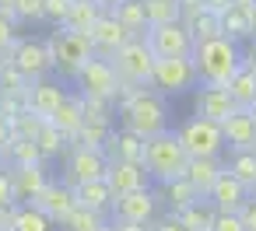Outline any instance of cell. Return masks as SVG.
Segmentation results:
<instances>
[{
    "label": "cell",
    "mask_w": 256,
    "mask_h": 231,
    "mask_svg": "<svg viewBox=\"0 0 256 231\" xmlns=\"http://www.w3.org/2000/svg\"><path fill=\"white\" fill-rule=\"evenodd\" d=\"M67 98V91L60 88V81H32L28 84V91H25V112H32V116H39V119H50L56 109H60V102Z\"/></svg>",
    "instance_id": "13"
},
{
    "label": "cell",
    "mask_w": 256,
    "mask_h": 231,
    "mask_svg": "<svg viewBox=\"0 0 256 231\" xmlns=\"http://www.w3.org/2000/svg\"><path fill=\"white\" fill-rule=\"evenodd\" d=\"M106 168H109V161H106L102 151H81V147H74V154L67 161V179L64 182L70 189H78L84 182H102L106 179Z\"/></svg>",
    "instance_id": "12"
},
{
    "label": "cell",
    "mask_w": 256,
    "mask_h": 231,
    "mask_svg": "<svg viewBox=\"0 0 256 231\" xmlns=\"http://www.w3.org/2000/svg\"><path fill=\"white\" fill-rule=\"evenodd\" d=\"M11 189H14V203H36L39 193L50 186V175H46V165H25V168H11Z\"/></svg>",
    "instance_id": "15"
},
{
    "label": "cell",
    "mask_w": 256,
    "mask_h": 231,
    "mask_svg": "<svg viewBox=\"0 0 256 231\" xmlns=\"http://www.w3.org/2000/svg\"><path fill=\"white\" fill-rule=\"evenodd\" d=\"M249 119H252V130H256V105L249 109Z\"/></svg>",
    "instance_id": "55"
},
{
    "label": "cell",
    "mask_w": 256,
    "mask_h": 231,
    "mask_svg": "<svg viewBox=\"0 0 256 231\" xmlns=\"http://www.w3.org/2000/svg\"><path fill=\"white\" fill-rule=\"evenodd\" d=\"M224 172L232 179H238L246 189H252V182H256V151H232V161L224 165Z\"/></svg>",
    "instance_id": "33"
},
{
    "label": "cell",
    "mask_w": 256,
    "mask_h": 231,
    "mask_svg": "<svg viewBox=\"0 0 256 231\" xmlns=\"http://www.w3.org/2000/svg\"><path fill=\"white\" fill-rule=\"evenodd\" d=\"M106 228V217L102 214H92L84 207H74L64 221V231H102Z\"/></svg>",
    "instance_id": "39"
},
{
    "label": "cell",
    "mask_w": 256,
    "mask_h": 231,
    "mask_svg": "<svg viewBox=\"0 0 256 231\" xmlns=\"http://www.w3.org/2000/svg\"><path fill=\"white\" fill-rule=\"evenodd\" d=\"M36 210H42L53 224H64L67 221V214L78 207V200H74V189L67 186V182H50L42 193H39V200L32 203Z\"/></svg>",
    "instance_id": "16"
},
{
    "label": "cell",
    "mask_w": 256,
    "mask_h": 231,
    "mask_svg": "<svg viewBox=\"0 0 256 231\" xmlns=\"http://www.w3.org/2000/svg\"><path fill=\"white\" fill-rule=\"evenodd\" d=\"M102 231H112V224H106V228H102Z\"/></svg>",
    "instance_id": "57"
},
{
    "label": "cell",
    "mask_w": 256,
    "mask_h": 231,
    "mask_svg": "<svg viewBox=\"0 0 256 231\" xmlns=\"http://www.w3.org/2000/svg\"><path fill=\"white\" fill-rule=\"evenodd\" d=\"M242 67H246V70H252V74H256V42H252V46H249V49H246V53H242Z\"/></svg>",
    "instance_id": "48"
},
{
    "label": "cell",
    "mask_w": 256,
    "mask_h": 231,
    "mask_svg": "<svg viewBox=\"0 0 256 231\" xmlns=\"http://www.w3.org/2000/svg\"><path fill=\"white\" fill-rule=\"evenodd\" d=\"M232 7H238V11H246V14H252V11H256V0H232Z\"/></svg>",
    "instance_id": "51"
},
{
    "label": "cell",
    "mask_w": 256,
    "mask_h": 231,
    "mask_svg": "<svg viewBox=\"0 0 256 231\" xmlns=\"http://www.w3.org/2000/svg\"><path fill=\"white\" fill-rule=\"evenodd\" d=\"M154 193L151 189H137V193H126V196H116L112 200V217L116 221H130V224H148L154 217Z\"/></svg>",
    "instance_id": "14"
},
{
    "label": "cell",
    "mask_w": 256,
    "mask_h": 231,
    "mask_svg": "<svg viewBox=\"0 0 256 231\" xmlns=\"http://www.w3.org/2000/svg\"><path fill=\"white\" fill-rule=\"evenodd\" d=\"M36 147H39L42 161H50V158H60V154L67 151V137H60L50 123H42V130L36 133Z\"/></svg>",
    "instance_id": "35"
},
{
    "label": "cell",
    "mask_w": 256,
    "mask_h": 231,
    "mask_svg": "<svg viewBox=\"0 0 256 231\" xmlns=\"http://www.w3.org/2000/svg\"><path fill=\"white\" fill-rule=\"evenodd\" d=\"M0 63H4V60H0Z\"/></svg>",
    "instance_id": "59"
},
{
    "label": "cell",
    "mask_w": 256,
    "mask_h": 231,
    "mask_svg": "<svg viewBox=\"0 0 256 231\" xmlns=\"http://www.w3.org/2000/svg\"><path fill=\"white\" fill-rule=\"evenodd\" d=\"M151 231H186V228L179 224V217H176V214H168V217H162V221H158Z\"/></svg>",
    "instance_id": "46"
},
{
    "label": "cell",
    "mask_w": 256,
    "mask_h": 231,
    "mask_svg": "<svg viewBox=\"0 0 256 231\" xmlns=\"http://www.w3.org/2000/svg\"><path fill=\"white\" fill-rule=\"evenodd\" d=\"M0 168H4V154H0Z\"/></svg>",
    "instance_id": "58"
},
{
    "label": "cell",
    "mask_w": 256,
    "mask_h": 231,
    "mask_svg": "<svg viewBox=\"0 0 256 231\" xmlns=\"http://www.w3.org/2000/svg\"><path fill=\"white\" fill-rule=\"evenodd\" d=\"M179 18H182L179 0H144V21H148V28H154V25H176Z\"/></svg>",
    "instance_id": "31"
},
{
    "label": "cell",
    "mask_w": 256,
    "mask_h": 231,
    "mask_svg": "<svg viewBox=\"0 0 256 231\" xmlns=\"http://www.w3.org/2000/svg\"><path fill=\"white\" fill-rule=\"evenodd\" d=\"M95 4H98V7H102V11H112V7H116V4H120V0H95Z\"/></svg>",
    "instance_id": "53"
},
{
    "label": "cell",
    "mask_w": 256,
    "mask_h": 231,
    "mask_svg": "<svg viewBox=\"0 0 256 231\" xmlns=\"http://www.w3.org/2000/svg\"><path fill=\"white\" fill-rule=\"evenodd\" d=\"M218 25H221V39H228V42H242V39H252L249 35V14L246 11H238V7H228V11H221L218 14Z\"/></svg>",
    "instance_id": "29"
},
{
    "label": "cell",
    "mask_w": 256,
    "mask_h": 231,
    "mask_svg": "<svg viewBox=\"0 0 256 231\" xmlns=\"http://www.w3.org/2000/svg\"><path fill=\"white\" fill-rule=\"evenodd\" d=\"M70 4L74 0H42V18L56 21V28H60L67 21V14H70Z\"/></svg>",
    "instance_id": "41"
},
{
    "label": "cell",
    "mask_w": 256,
    "mask_h": 231,
    "mask_svg": "<svg viewBox=\"0 0 256 231\" xmlns=\"http://www.w3.org/2000/svg\"><path fill=\"white\" fill-rule=\"evenodd\" d=\"M130 35H140V32H148V21H144V0H120V4L109 11Z\"/></svg>",
    "instance_id": "28"
},
{
    "label": "cell",
    "mask_w": 256,
    "mask_h": 231,
    "mask_svg": "<svg viewBox=\"0 0 256 231\" xmlns=\"http://www.w3.org/2000/svg\"><path fill=\"white\" fill-rule=\"evenodd\" d=\"M120 116H123V130H130L140 140H151V137L168 130V105L151 88L123 91L120 95Z\"/></svg>",
    "instance_id": "1"
},
{
    "label": "cell",
    "mask_w": 256,
    "mask_h": 231,
    "mask_svg": "<svg viewBox=\"0 0 256 231\" xmlns=\"http://www.w3.org/2000/svg\"><path fill=\"white\" fill-rule=\"evenodd\" d=\"M14 42H18V35H14V14H0V53H11Z\"/></svg>",
    "instance_id": "42"
},
{
    "label": "cell",
    "mask_w": 256,
    "mask_h": 231,
    "mask_svg": "<svg viewBox=\"0 0 256 231\" xmlns=\"http://www.w3.org/2000/svg\"><path fill=\"white\" fill-rule=\"evenodd\" d=\"M106 161H123V165H144V140L134 137L130 130H112L106 147H102Z\"/></svg>",
    "instance_id": "20"
},
{
    "label": "cell",
    "mask_w": 256,
    "mask_h": 231,
    "mask_svg": "<svg viewBox=\"0 0 256 231\" xmlns=\"http://www.w3.org/2000/svg\"><path fill=\"white\" fill-rule=\"evenodd\" d=\"M249 35H252V42H256V11L249 14Z\"/></svg>",
    "instance_id": "54"
},
{
    "label": "cell",
    "mask_w": 256,
    "mask_h": 231,
    "mask_svg": "<svg viewBox=\"0 0 256 231\" xmlns=\"http://www.w3.org/2000/svg\"><path fill=\"white\" fill-rule=\"evenodd\" d=\"M162 200L168 203L172 214H182L186 207H193V203L204 200V196H196V189H193L186 179H176V182H165V186H162Z\"/></svg>",
    "instance_id": "30"
},
{
    "label": "cell",
    "mask_w": 256,
    "mask_h": 231,
    "mask_svg": "<svg viewBox=\"0 0 256 231\" xmlns=\"http://www.w3.org/2000/svg\"><path fill=\"white\" fill-rule=\"evenodd\" d=\"M207 200H210V207H214L218 214H238V210H242V203L249 200V189H246L238 179H232L228 172H221V175H218V182L210 186Z\"/></svg>",
    "instance_id": "18"
},
{
    "label": "cell",
    "mask_w": 256,
    "mask_h": 231,
    "mask_svg": "<svg viewBox=\"0 0 256 231\" xmlns=\"http://www.w3.org/2000/svg\"><path fill=\"white\" fill-rule=\"evenodd\" d=\"M144 42H148V49L154 53V60H182V56H190L193 46H196L193 35H190V28H186L182 21L148 28V32H144Z\"/></svg>",
    "instance_id": "7"
},
{
    "label": "cell",
    "mask_w": 256,
    "mask_h": 231,
    "mask_svg": "<svg viewBox=\"0 0 256 231\" xmlns=\"http://www.w3.org/2000/svg\"><path fill=\"white\" fill-rule=\"evenodd\" d=\"M28 77H22L11 63H0V95L4 98H25V91H28Z\"/></svg>",
    "instance_id": "37"
},
{
    "label": "cell",
    "mask_w": 256,
    "mask_h": 231,
    "mask_svg": "<svg viewBox=\"0 0 256 231\" xmlns=\"http://www.w3.org/2000/svg\"><path fill=\"white\" fill-rule=\"evenodd\" d=\"M88 39H92V53H95L98 60H112V56H116L134 35H130V32L109 14V11H106V14L95 21V28L88 32Z\"/></svg>",
    "instance_id": "11"
},
{
    "label": "cell",
    "mask_w": 256,
    "mask_h": 231,
    "mask_svg": "<svg viewBox=\"0 0 256 231\" xmlns=\"http://www.w3.org/2000/svg\"><path fill=\"white\" fill-rule=\"evenodd\" d=\"M106 186L116 196H126V193H137V189H148V172L144 165H123V161H109L106 168Z\"/></svg>",
    "instance_id": "19"
},
{
    "label": "cell",
    "mask_w": 256,
    "mask_h": 231,
    "mask_svg": "<svg viewBox=\"0 0 256 231\" xmlns=\"http://www.w3.org/2000/svg\"><path fill=\"white\" fill-rule=\"evenodd\" d=\"M8 147H11V130H8L4 119H0V154H8Z\"/></svg>",
    "instance_id": "49"
},
{
    "label": "cell",
    "mask_w": 256,
    "mask_h": 231,
    "mask_svg": "<svg viewBox=\"0 0 256 231\" xmlns=\"http://www.w3.org/2000/svg\"><path fill=\"white\" fill-rule=\"evenodd\" d=\"M214 207H210V200H196L193 207H186L182 214H176L179 217V224L186 228V231H210V224H214Z\"/></svg>",
    "instance_id": "32"
},
{
    "label": "cell",
    "mask_w": 256,
    "mask_h": 231,
    "mask_svg": "<svg viewBox=\"0 0 256 231\" xmlns=\"http://www.w3.org/2000/svg\"><path fill=\"white\" fill-rule=\"evenodd\" d=\"M0 207H18V203H14V189H11V172H8V165L0 168Z\"/></svg>",
    "instance_id": "44"
},
{
    "label": "cell",
    "mask_w": 256,
    "mask_h": 231,
    "mask_svg": "<svg viewBox=\"0 0 256 231\" xmlns=\"http://www.w3.org/2000/svg\"><path fill=\"white\" fill-rule=\"evenodd\" d=\"M190 63L196 70V81L210 84V88H224L238 70H242V49L228 39H207V42H196L193 53H190Z\"/></svg>",
    "instance_id": "2"
},
{
    "label": "cell",
    "mask_w": 256,
    "mask_h": 231,
    "mask_svg": "<svg viewBox=\"0 0 256 231\" xmlns=\"http://www.w3.org/2000/svg\"><path fill=\"white\" fill-rule=\"evenodd\" d=\"M4 158H11V168L46 165V161H42V154H39V147H36V140H11V147H8V154H4Z\"/></svg>",
    "instance_id": "36"
},
{
    "label": "cell",
    "mask_w": 256,
    "mask_h": 231,
    "mask_svg": "<svg viewBox=\"0 0 256 231\" xmlns=\"http://www.w3.org/2000/svg\"><path fill=\"white\" fill-rule=\"evenodd\" d=\"M60 137H67V144L74 140V133L81 130V123H84V112H81V95H67L64 102H60V109L46 119Z\"/></svg>",
    "instance_id": "23"
},
{
    "label": "cell",
    "mask_w": 256,
    "mask_h": 231,
    "mask_svg": "<svg viewBox=\"0 0 256 231\" xmlns=\"http://www.w3.org/2000/svg\"><path fill=\"white\" fill-rule=\"evenodd\" d=\"M112 70H116V81H120V95L123 91H134V88H144L151 84V70H154V53L148 49L144 35H134L112 60Z\"/></svg>",
    "instance_id": "4"
},
{
    "label": "cell",
    "mask_w": 256,
    "mask_h": 231,
    "mask_svg": "<svg viewBox=\"0 0 256 231\" xmlns=\"http://www.w3.org/2000/svg\"><path fill=\"white\" fill-rule=\"evenodd\" d=\"M204 7H207V11H214V14H221V11H228V7H232V0H204Z\"/></svg>",
    "instance_id": "50"
},
{
    "label": "cell",
    "mask_w": 256,
    "mask_h": 231,
    "mask_svg": "<svg viewBox=\"0 0 256 231\" xmlns=\"http://www.w3.org/2000/svg\"><path fill=\"white\" fill-rule=\"evenodd\" d=\"M249 200H256V182H252V189H249Z\"/></svg>",
    "instance_id": "56"
},
{
    "label": "cell",
    "mask_w": 256,
    "mask_h": 231,
    "mask_svg": "<svg viewBox=\"0 0 256 231\" xmlns=\"http://www.w3.org/2000/svg\"><path fill=\"white\" fill-rule=\"evenodd\" d=\"M112 231H151L148 224H130V221H112Z\"/></svg>",
    "instance_id": "47"
},
{
    "label": "cell",
    "mask_w": 256,
    "mask_h": 231,
    "mask_svg": "<svg viewBox=\"0 0 256 231\" xmlns=\"http://www.w3.org/2000/svg\"><path fill=\"white\" fill-rule=\"evenodd\" d=\"M221 172H224L221 158H190V161H186L182 179L196 189V196H204V200H207V193H210V186L218 182V175H221Z\"/></svg>",
    "instance_id": "22"
},
{
    "label": "cell",
    "mask_w": 256,
    "mask_h": 231,
    "mask_svg": "<svg viewBox=\"0 0 256 231\" xmlns=\"http://www.w3.org/2000/svg\"><path fill=\"white\" fill-rule=\"evenodd\" d=\"M224 91H228V98H232V105H235V109L249 112V109L256 105V74L242 67V70L224 84Z\"/></svg>",
    "instance_id": "26"
},
{
    "label": "cell",
    "mask_w": 256,
    "mask_h": 231,
    "mask_svg": "<svg viewBox=\"0 0 256 231\" xmlns=\"http://www.w3.org/2000/svg\"><path fill=\"white\" fill-rule=\"evenodd\" d=\"M193 42H207V39H218L221 35V25H218V14L214 11H200L193 21H186Z\"/></svg>",
    "instance_id": "38"
},
{
    "label": "cell",
    "mask_w": 256,
    "mask_h": 231,
    "mask_svg": "<svg viewBox=\"0 0 256 231\" xmlns=\"http://www.w3.org/2000/svg\"><path fill=\"white\" fill-rule=\"evenodd\" d=\"M221 137H224V147H232V151H256V130H252L249 112H242V109H235L221 123Z\"/></svg>",
    "instance_id": "21"
},
{
    "label": "cell",
    "mask_w": 256,
    "mask_h": 231,
    "mask_svg": "<svg viewBox=\"0 0 256 231\" xmlns=\"http://www.w3.org/2000/svg\"><path fill=\"white\" fill-rule=\"evenodd\" d=\"M74 200H78V207H84V210H92V214H112V193H109V186H106V179L102 182H84V186H78L74 189Z\"/></svg>",
    "instance_id": "24"
},
{
    "label": "cell",
    "mask_w": 256,
    "mask_h": 231,
    "mask_svg": "<svg viewBox=\"0 0 256 231\" xmlns=\"http://www.w3.org/2000/svg\"><path fill=\"white\" fill-rule=\"evenodd\" d=\"M14 21H42V0H14Z\"/></svg>",
    "instance_id": "40"
},
{
    "label": "cell",
    "mask_w": 256,
    "mask_h": 231,
    "mask_svg": "<svg viewBox=\"0 0 256 231\" xmlns=\"http://www.w3.org/2000/svg\"><path fill=\"white\" fill-rule=\"evenodd\" d=\"M186 161L190 158H186V151H182V144H179L176 133L165 130V133L144 140V172H148V179H158L162 186L176 182V179H182Z\"/></svg>",
    "instance_id": "3"
},
{
    "label": "cell",
    "mask_w": 256,
    "mask_h": 231,
    "mask_svg": "<svg viewBox=\"0 0 256 231\" xmlns=\"http://www.w3.org/2000/svg\"><path fill=\"white\" fill-rule=\"evenodd\" d=\"M8 63H11L22 77H28V81H42V77L53 70L42 39H18V42L11 46V60H8Z\"/></svg>",
    "instance_id": "10"
},
{
    "label": "cell",
    "mask_w": 256,
    "mask_h": 231,
    "mask_svg": "<svg viewBox=\"0 0 256 231\" xmlns=\"http://www.w3.org/2000/svg\"><path fill=\"white\" fill-rule=\"evenodd\" d=\"M210 231H246V228H242L238 214H214V224H210Z\"/></svg>",
    "instance_id": "43"
},
{
    "label": "cell",
    "mask_w": 256,
    "mask_h": 231,
    "mask_svg": "<svg viewBox=\"0 0 256 231\" xmlns=\"http://www.w3.org/2000/svg\"><path fill=\"white\" fill-rule=\"evenodd\" d=\"M78 88H81V98H98V102H116L120 98V81H116V70L109 60H98L92 56L81 70H78Z\"/></svg>",
    "instance_id": "8"
},
{
    "label": "cell",
    "mask_w": 256,
    "mask_h": 231,
    "mask_svg": "<svg viewBox=\"0 0 256 231\" xmlns=\"http://www.w3.org/2000/svg\"><path fill=\"white\" fill-rule=\"evenodd\" d=\"M8 231H56V224L42 210H36L32 203H18L11 210V228Z\"/></svg>",
    "instance_id": "27"
},
{
    "label": "cell",
    "mask_w": 256,
    "mask_h": 231,
    "mask_svg": "<svg viewBox=\"0 0 256 231\" xmlns=\"http://www.w3.org/2000/svg\"><path fill=\"white\" fill-rule=\"evenodd\" d=\"M42 46H46V53H50V67L60 70V77H67V81H74L78 70L95 56L88 35H74V32H60V28H56Z\"/></svg>",
    "instance_id": "5"
},
{
    "label": "cell",
    "mask_w": 256,
    "mask_h": 231,
    "mask_svg": "<svg viewBox=\"0 0 256 231\" xmlns=\"http://www.w3.org/2000/svg\"><path fill=\"white\" fill-rule=\"evenodd\" d=\"M11 7H14V0H0V14H14Z\"/></svg>",
    "instance_id": "52"
},
{
    "label": "cell",
    "mask_w": 256,
    "mask_h": 231,
    "mask_svg": "<svg viewBox=\"0 0 256 231\" xmlns=\"http://www.w3.org/2000/svg\"><path fill=\"white\" fill-rule=\"evenodd\" d=\"M102 14H106V11L95 4V0H74V4H70V14H67V21H64V32L88 35Z\"/></svg>",
    "instance_id": "25"
},
{
    "label": "cell",
    "mask_w": 256,
    "mask_h": 231,
    "mask_svg": "<svg viewBox=\"0 0 256 231\" xmlns=\"http://www.w3.org/2000/svg\"><path fill=\"white\" fill-rule=\"evenodd\" d=\"M193 109H196V119H207V123H218V126L235 112L228 91H224V88H210V84H204V88L193 95Z\"/></svg>",
    "instance_id": "17"
},
{
    "label": "cell",
    "mask_w": 256,
    "mask_h": 231,
    "mask_svg": "<svg viewBox=\"0 0 256 231\" xmlns=\"http://www.w3.org/2000/svg\"><path fill=\"white\" fill-rule=\"evenodd\" d=\"M109 133H112L109 123H81V130L74 133V144L81 151H102L106 140H109Z\"/></svg>",
    "instance_id": "34"
},
{
    "label": "cell",
    "mask_w": 256,
    "mask_h": 231,
    "mask_svg": "<svg viewBox=\"0 0 256 231\" xmlns=\"http://www.w3.org/2000/svg\"><path fill=\"white\" fill-rule=\"evenodd\" d=\"M186 158H221L224 151V137H221V126L218 123H207V119H186L182 130L176 133Z\"/></svg>",
    "instance_id": "6"
},
{
    "label": "cell",
    "mask_w": 256,
    "mask_h": 231,
    "mask_svg": "<svg viewBox=\"0 0 256 231\" xmlns=\"http://www.w3.org/2000/svg\"><path fill=\"white\" fill-rule=\"evenodd\" d=\"M238 221H242V228H246V231H256V200H246V203H242Z\"/></svg>",
    "instance_id": "45"
},
{
    "label": "cell",
    "mask_w": 256,
    "mask_h": 231,
    "mask_svg": "<svg viewBox=\"0 0 256 231\" xmlns=\"http://www.w3.org/2000/svg\"><path fill=\"white\" fill-rule=\"evenodd\" d=\"M196 84V70L190 63V56L182 60H154L151 70V91L154 95H182Z\"/></svg>",
    "instance_id": "9"
}]
</instances>
